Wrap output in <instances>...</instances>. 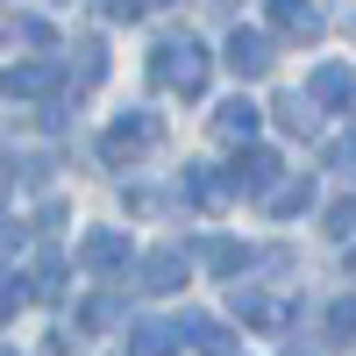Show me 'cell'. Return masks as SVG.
<instances>
[{
    "label": "cell",
    "mask_w": 356,
    "mask_h": 356,
    "mask_svg": "<svg viewBox=\"0 0 356 356\" xmlns=\"http://www.w3.org/2000/svg\"><path fill=\"white\" fill-rule=\"evenodd\" d=\"M150 79L164 86V93H200L207 86V43H193V36H164L157 50H150Z\"/></svg>",
    "instance_id": "obj_1"
},
{
    "label": "cell",
    "mask_w": 356,
    "mask_h": 356,
    "mask_svg": "<svg viewBox=\"0 0 356 356\" xmlns=\"http://www.w3.org/2000/svg\"><path fill=\"white\" fill-rule=\"evenodd\" d=\"M157 114H129V122H114L107 136H100V157L107 164H129V157H143V150H157Z\"/></svg>",
    "instance_id": "obj_2"
},
{
    "label": "cell",
    "mask_w": 356,
    "mask_h": 356,
    "mask_svg": "<svg viewBox=\"0 0 356 356\" xmlns=\"http://www.w3.org/2000/svg\"><path fill=\"white\" fill-rule=\"evenodd\" d=\"M228 72L235 79H264V72H271V43H264L257 29H235V36H228Z\"/></svg>",
    "instance_id": "obj_3"
},
{
    "label": "cell",
    "mask_w": 356,
    "mask_h": 356,
    "mask_svg": "<svg viewBox=\"0 0 356 356\" xmlns=\"http://www.w3.org/2000/svg\"><path fill=\"white\" fill-rule=\"evenodd\" d=\"M307 100H321V107H356V72H349V65H321L314 86H307Z\"/></svg>",
    "instance_id": "obj_4"
},
{
    "label": "cell",
    "mask_w": 356,
    "mask_h": 356,
    "mask_svg": "<svg viewBox=\"0 0 356 356\" xmlns=\"http://www.w3.org/2000/svg\"><path fill=\"white\" fill-rule=\"evenodd\" d=\"M271 22H278V36H300V43L321 36V8L314 0H271Z\"/></svg>",
    "instance_id": "obj_5"
},
{
    "label": "cell",
    "mask_w": 356,
    "mask_h": 356,
    "mask_svg": "<svg viewBox=\"0 0 356 356\" xmlns=\"http://www.w3.org/2000/svg\"><path fill=\"white\" fill-rule=\"evenodd\" d=\"M79 264H86V271H122V264H129V235H114V228H100V235H86V250H79Z\"/></svg>",
    "instance_id": "obj_6"
},
{
    "label": "cell",
    "mask_w": 356,
    "mask_h": 356,
    "mask_svg": "<svg viewBox=\"0 0 356 356\" xmlns=\"http://www.w3.org/2000/svg\"><path fill=\"white\" fill-rule=\"evenodd\" d=\"M178 278H186V250H157L143 264V292H178Z\"/></svg>",
    "instance_id": "obj_7"
},
{
    "label": "cell",
    "mask_w": 356,
    "mask_h": 356,
    "mask_svg": "<svg viewBox=\"0 0 356 356\" xmlns=\"http://www.w3.org/2000/svg\"><path fill=\"white\" fill-rule=\"evenodd\" d=\"M43 86H57L50 65H15V72H0V100H29V93H43Z\"/></svg>",
    "instance_id": "obj_8"
},
{
    "label": "cell",
    "mask_w": 356,
    "mask_h": 356,
    "mask_svg": "<svg viewBox=\"0 0 356 356\" xmlns=\"http://www.w3.org/2000/svg\"><path fill=\"white\" fill-rule=\"evenodd\" d=\"M235 186H228V178H214V171H207V164H193L186 171V200H200V207H221Z\"/></svg>",
    "instance_id": "obj_9"
},
{
    "label": "cell",
    "mask_w": 356,
    "mask_h": 356,
    "mask_svg": "<svg viewBox=\"0 0 356 356\" xmlns=\"http://www.w3.org/2000/svg\"><path fill=\"white\" fill-rule=\"evenodd\" d=\"M214 129H221L228 143H250V136H257V107H250V100H228V107H221V122H214Z\"/></svg>",
    "instance_id": "obj_10"
},
{
    "label": "cell",
    "mask_w": 356,
    "mask_h": 356,
    "mask_svg": "<svg viewBox=\"0 0 356 356\" xmlns=\"http://www.w3.org/2000/svg\"><path fill=\"white\" fill-rule=\"evenodd\" d=\"M264 207H271V214H307V207H314V186H307V178H292V186H278Z\"/></svg>",
    "instance_id": "obj_11"
},
{
    "label": "cell",
    "mask_w": 356,
    "mask_h": 356,
    "mask_svg": "<svg viewBox=\"0 0 356 356\" xmlns=\"http://www.w3.org/2000/svg\"><path fill=\"white\" fill-rule=\"evenodd\" d=\"M243 264H250L243 243H207V271H221V278H228V271H243Z\"/></svg>",
    "instance_id": "obj_12"
},
{
    "label": "cell",
    "mask_w": 356,
    "mask_h": 356,
    "mask_svg": "<svg viewBox=\"0 0 356 356\" xmlns=\"http://www.w3.org/2000/svg\"><path fill=\"white\" fill-rule=\"evenodd\" d=\"M278 122L307 136V129H314V100H300V93H285V100H278Z\"/></svg>",
    "instance_id": "obj_13"
},
{
    "label": "cell",
    "mask_w": 356,
    "mask_h": 356,
    "mask_svg": "<svg viewBox=\"0 0 356 356\" xmlns=\"http://www.w3.org/2000/svg\"><path fill=\"white\" fill-rule=\"evenodd\" d=\"M328 335L335 342H356V300H335L328 307Z\"/></svg>",
    "instance_id": "obj_14"
},
{
    "label": "cell",
    "mask_w": 356,
    "mask_h": 356,
    "mask_svg": "<svg viewBox=\"0 0 356 356\" xmlns=\"http://www.w3.org/2000/svg\"><path fill=\"white\" fill-rule=\"evenodd\" d=\"M328 235H356V193L328 207Z\"/></svg>",
    "instance_id": "obj_15"
},
{
    "label": "cell",
    "mask_w": 356,
    "mask_h": 356,
    "mask_svg": "<svg viewBox=\"0 0 356 356\" xmlns=\"http://www.w3.org/2000/svg\"><path fill=\"white\" fill-rule=\"evenodd\" d=\"M15 307H22V278H15V271H0V328L15 321Z\"/></svg>",
    "instance_id": "obj_16"
},
{
    "label": "cell",
    "mask_w": 356,
    "mask_h": 356,
    "mask_svg": "<svg viewBox=\"0 0 356 356\" xmlns=\"http://www.w3.org/2000/svg\"><path fill=\"white\" fill-rule=\"evenodd\" d=\"M328 164H335V171H349V178H356V129H349V136H342V143H335V150H328Z\"/></svg>",
    "instance_id": "obj_17"
},
{
    "label": "cell",
    "mask_w": 356,
    "mask_h": 356,
    "mask_svg": "<svg viewBox=\"0 0 356 356\" xmlns=\"http://www.w3.org/2000/svg\"><path fill=\"white\" fill-rule=\"evenodd\" d=\"M143 8H150V0H100V15H107V22H136Z\"/></svg>",
    "instance_id": "obj_18"
},
{
    "label": "cell",
    "mask_w": 356,
    "mask_h": 356,
    "mask_svg": "<svg viewBox=\"0 0 356 356\" xmlns=\"http://www.w3.org/2000/svg\"><path fill=\"white\" fill-rule=\"evenodd\" d=\"M349 271H356V243H349Z\"/></svg>",
    "instance_id": "obj_19"
},
{
    "label": "cell",
    "mask_w": 356,
    "mask_h": 356,
    "mask_svg": "<svg viewBox=\"0 0 356 356\" xmlns=\"http://www.w3.org/2000/svg\"><path fill=\"white\" fill-rule=\"evenodd\" d=\"M0 193H8V171H0Z\"/></svg>",
    "instance_id": "obj_20"
},
{
    "label": "cell",
    "mask_w": 356,
    "mask_h": 356,
    "mask_svg": "<svg viewBox=\"0 0 356 356\" xmlns=\"http://www.w3.org/2000/svg\"><path fill=\"white\" fill-rule=\"evenodd\" d=\"M0 356H15V349H0Z\"/></svg>",
    "instance_id": "obj_21"
}]
</instances>
